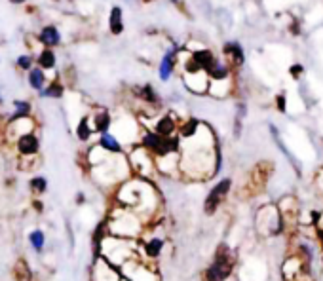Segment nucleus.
Segmentation results:
<instances>
[{
  "mask_svg": "<svg viewBox=\"0 0 323 281\" xmlns=\"http://www.w3.org/2000/svg\"><path fill=\"white\" fill-rule=\"evenodd\" d=\"M95 247H97V257L107 260L108 264H112L114 268L124 266L128 260L135 259L139 255L135 239L118 238V236H110V234H107Z\"/></svg>",
  "mask_w": 323,
  "mask_h": 281,
  "instance_id": "obj_1",
  "label": "nucleus"
},
{
  "mask_svg": "<svg viewBox=\"0 0 323 281\" xmlns=\"http://www.w3.org/2000/svg\"><path fill=\"white\" fill-rule=\"evenodd\" d=\"M234 268V257L230 253L228 247H219V251L215 255V260L211 262V266L205 270L203 279L205 281H224L232 274Z\"/></svg>",
  "mask_w": 323,
  "mask_h": 281,
  "instance_id": "obj_2",
  "label": "nucleus"
},
{
  "mask_svg": "<svg viewBox=\"0 0 323 281\" xmlns=\"http://www.w3.org/2000/svg\"><path fill=\"white\" fill-rule=\"evenodd\" d=\"M120 272L126 281H160L158 272H154V268L149 266L146 260H143L139 255L120 266Z\"/></svg>",
  "mask_w": 323,
  "mask_h": 281,
  "instance_id": "obj_3",
  "label": "nucleus"
},
{
  "mask_svg": "<svg viewBox=\"0 0 323 281\" xmlns=\"http://www.w3.org/2000/svg\"><path fill=\"white\" fill-rule=\"evenodd\" d=\"M230 186H232V180L223 179L209 192L208 198H205V203H203V211H205L208 215H213V213L219 209V205H221V202L224 200V196L230 192Z\"/></svg>",
  "mask_w": 323,
  "mask_h": 281,
  "instance_id": "obj_4",
  "label": "nucleus"
},
{
  "mask_svg": "<svg viewBox=\"0 0 323 281\" xmlns=\"http://www.w3.org/2000/svg\"><path fill=\"white\" fill-rule=\"evenodd\" d=\"M92 281H122V274L112 264H108L107 260L97 257L92 270Z\"/></svg>",
  "mask_w": 323,
  "mask_h": 281,
  "instance_id": "obj_5",
  "label": "nucleus"
},
{
  "mask_svg": "<svg viewBox=\"0 0 323 281\" xmlns=\"http://www.w3.org/2000/svg\"><path fill=\"white\" fill-rule=\"evenodd\" d=\"M15 148H17L21 158H33L40 150V139H38L35 131L27 133V135H21V137L15 139Z\"/></svg>",
  "mask_w": 323,
  "mask_h": 281,
  "instance_id": "obj_6",
  "label": "nucleus"
},
{
  "mask_svg": "<svg viewBox=\"0 0 323 281\" xmlns=\"http://www.w3.org/2000/svg\"><path fill=\"white\" fill-rule=\"evenodd\" d=\"M177 59H179V48H177V46H171V48L164 53V57H162L160 67H158V74L162 82H167V80L173 76V72H175V69L179 65Z\"/></svg>",
  "mask_w": 323,
  "mask_h": 281,
  "instance_id": "obj_7",
  "label": "nucleus"
},
{
  "mask_svg": "<svg viewBox=\"0 0 323 281\" xmlns=\"http://www.w3.org/2000/svg\"><path fill=\"white\" fill-rule=\"evenodd\" d=\"M183 82H185L188 91H192V93H205L209 87V78L203 71L183 74Z\"/></svg>",
  "mask_w": 323,
  "mask_h": 281,
  "instance_id": "obj_8",
  "label": "nucleus"
},
{
  "mask_svg": "<svg viewBox=\"0 0 323 281\" xmlns=\"http://www.w3.org/2000/svg\"><path fill=\"white\" fill-rule=\"evenodd\" d=\"M36 40L40 42L42 48L53 50V48H57L59 44H61V33H59V29L55 25L50 23V25H44L42 29H40V33L36 35Z\"/></svg>",
  "mask_w": 323,
  "mask_h": 281,
  "instance_id": "obj_9",
  "label": "nucleus"
},
{
  "mask_svg": "<svg viewBox=\"0 0 323 281\" xmlns=\"http://www.w3.org/2000/svg\"><path fill=\"white\" fill-rule=\"evenodd\" d=\"M177 130H179V122H177V118L175 114H165L162 116L158 122L152 126V131L160 135V137H171V135H177Z\"/></svg>",
  "mask_w": 323,
  "mask_h": 281,
  "instance_id": "obj_10",
  "label": "nucleus"
},
{
  "mask_svg": "<svg viewBox=\"0 0 323 281\" xmlns=\"http://www.w3.org/2000/svg\"><path fill=\"white\" fill-rule=\"evenodd\" d=\"M90 123H92V130L94 133H107L110 130V126H112V116L108 112L107 108H99V110H95L94 114L90 116Z\"/></svg>",
  "mask_w": 323,
  "mask_h": 281,
  "instance_id": "obj_11",
  "label": "nucleus"
},
{
  "mask_svg": "<svg viewBox=\"0 0 323 281\" xmlns=\"http://www.w3.org/2000/svg\"><path fill=\"white\" fill-rule=\"evenodd\" d=\"M190 59H192L194 63L200 67V71H203V72H208L211 67L215 65V61H217L215 53L211 50H208V48H200V50L190 51Z\"/></svg>",
  "mask_w": 323,
  "mask_h": 281,
  "instance_id": "obj_12",
  "label": "nucleus"
},
{
  "mask_svg": "<svg viewBox=\"0 0 323 281\" xmlns=\"http://www.w3.org/2000/svg\"><path fill=\"white\" fill-rule=\"evenodd\" d=\"M97 144H99L107 154H124V146H122V143H120V139L116 137V135H112L110 131L101 133Z\"/></svg>",
  "mask_w": 323,
  "mask_h": 281,
  "instance_id": "obj_13",
  "label": "nucleus"
},
{
  "mask_svg": "<svg viewBox=\"0 0 323 281\" xmlns=\"http://www.w3.org/2000/svg\"><path fill=\"white\" fill-rule=\"evenodd\" d=\"M124 10L120 6L110 8V14H108V30L110 35L120 36L124 33Z\"/></svg>",
  "mask_w": 323,
  "mask_h": 281,
  "instance_id": "obj_14",
  "label": "nucleus"
},
{
  "mask_svg": "<svg viewBox=\"0 0 323 281\" xmlns=\"http://www.w3.org/2000/svg\"><path fill=\"white\" fill-rule=\"evenodd\" d=\"M35 65L40 67L44 72L46 71H53L55 65H57V57H55V51L50 50V48H42L38 51V55L35 57Z\"/></svg>",
  "mask_w": 323,
  "mask_h": 281,
  "instance_id": "obj_15",
  "label": "nucleus"
},
{
  "mask_svg": "<svg viewBox=\"0 0 323 281\" xmlns=\"http://www.w3.org/2000/svg\"><path fill=\"white\" fill-rule=\"evenodd\" d=\"M135 91H137L135 95L143 103L151 105V107H160V95L151 84H144V86H141V87H135Z\"/></svg>",
  "mask_w": 323,
  "mask_h": 281,
  "instance_id": "obj_16",
  "label": "nucleus"
},
{
  "mask_svg": "<svg viewBox=\"0 0 323 281\" xmlns=\"http://www.w3.org/2000/svg\"><path fill=\"white\" fill-rule=\"evenodd\" d=\"M27 80H29V86L36 91H42L46 84H48V78H46V72L40 69V67H33L29 72H27Z\"/></svg>",
  "mask_w": 323,
  "mask_h": 281,
  "instance_id": "obj_17",
  "label": "nucleus"
},
{
  "mask_svg": "<svg viewBox=\"0 0 323 281\" xmlns=\"http://www.w3.org/2000/svg\"><path fill=\"white\" fill-rule=\"evenodd\" d=\"M201 122L200 120H196V118H188L187 122L179 123V130H177V133H179V139L181 141H187V139L194 137L196 135V131L200 130Z\"/></svg>",
  "mask_w": 323,
  "mask_h": 281,
  "instance_id": "obj_18",
  "label": "nucleus"
},
{
  "mask_svg": "<svg viewBox=\"0 0 323 281\" xmlns=\"http://www.w3.org/2000/svg\"><path fill=\"white\" fill-rule=\"evenodd\" d=\"M63 95H65V86L59 78L48 82L46 87L40 91V97H50V99H61Z\"/></svg>",
  "mask_w": 323,
  "mask_h": 281,
  "instance_id": "obj_19",
  "label": "nucleus"
},
{
  "mask_svg": "<svg viewBox=\"0 0 323 281\" xmlns=\"http://www.w3.org/2000/svg\"><path fill=\"white\" fill-rule=\"evenodd\" d=\"M143 249L149 259H158L162 249H164V239H160V238L146 239V241H143Z\"/></svg>",
  "mask_w": 323,
  "mask_h": 281,
  "instance_id": "obj_20",
  "label": "nucleus"
},
{
  "mask_svg": "<svg viewBox=\"0 0 323 281\" xmlns=\"http://www.w3.org/2000/svg\"><path fill=\"white\" fill-rule=\"evenodd\" d=\"M224 53L230 57L234 65H242L244 63V50L238 42H226L224 44Z\"/></svg>",
  "mask_w": 323,
  "mask_h": 281,
  "instance_id": "obj_21",
  "label": "nucleus"
},
{
  "mask_svg": "<svg viewBox=\"0 0 323 281\" xmlns=\"http://www.w3.org/2000/svg\"><path fill=\"white\" fill-rule=\"evenodd\" d=\"M94 135V130H92V123H90V116H84V118H80L78 126H76V139L82 141V143H86L90 141Z\"/></svg>",
  "mask_w": 323,
  "mask_h": 281,
  "instance_id": "obj_22",
  "label": "nucleus"
},
{
  "mask_svg": "<svg viewBox=\"0 0 323 281\" xmlns=\"http://www.w3.org/2000/svg\"><path fill=\"white\" fill-rule=\"evenodd\" d=\"M33 112V105L29 101H14V114L8 122H15V120H21V118H27Z\"/></svg>",
  "mask_w": 323,
  "mask_h": 281,
  "instance_id": "obj_23",
  "label": "nucleus"
},
{
  "mask_svg": "<svg viewBox=\"0 0 323 281\" xmlns=\"http://www.w3.org/2000/svg\"><path fill=\"white\" fill-rule=\"evenodd\" d=\"M14 274H15V281H33V272H31L29 264L23 259H19L15 262Z\"/></svg>",
  "mask_w": 323,
  "mask_h": 281,
  "instance_id": "obj_24",
  "label": "nucleus"
},
{
  "mask_svg": "<svg viewBox=\"0 0 323 281\" xmlns=\"http://www.w3.org/2000/svg\"><path fill=\"white\" fill-rule=\"evenodd\" d=\"M29 243L33 245V249L35 251H42L44 245H46V236H44V232L42 230H33L29 234Z\"/></svg>",
  "mask_w": 323,
  "mask_h": 281,
  "instance_id": "obj_25",
  "label": "nucleus"
},
{
  "mask_svg": "<svg viewBox=\"0 0 323 281\" xmlns=\"http://www.w3.org/2000/svg\"><path fill=\"white\" fill-rule=\"evenodd\" d=\"M29 188L33 194H38L42 196L46 190H48V180L44 179V177H33L29 182Z\"/></svg>",
  "mask_w": 323,
  "mask_h": 281,
  "instance_id": "obj_26",
  "label": "nucleus"
},
{
  "mask_svg": "<svg viewBox=\"0 0 323 281\" xmlns=\"http://www.w3.org/2000/svg\"><path fill=\"white\" fill-rule=\"evenodd\" d=\"M15 65H17L19 71L29 72L31 69L35 67V55H31V53H23V55H19V57L15 59Z\"/></svg>",
  "mask_w": 323,
  "mask_h": 281,
  "instance_id": "obj_27",
  "label": "nucleus"
},
{
  "mask_svg": "<svg viewBox=\"0 0 323 281\" xmlns=\"http://www.w3.org/2000/svg\"><path fill=\"white\" fill-rule=\"evenodd\" d=\"M33 207H35L38 213H42V203L38 202V200H33Z\"/></svg>",
  "mask_w": 323,
  "mask_h": 281,
  "instance_id": "obj_28",
  "label": "nucleus"
},
{
  "mask_svg": "<svg viewBox=\"0 0 323 281\" xmlns=\"http://www.w3.org/2000/svg\"><path fill=\"white\" fill-rule=\"evenodd\" d=\"M278 107H280V110H285V99L283 97H278Z\"/></svg>",
  "mask_w": 323,
  "mask_h": 281,
  "instance_id": "obj_29",
  "label": "nucleus"
},
{
  "mask_svg": "<svg viewBox=\"0 0 323 281\" xmlns=\"http://www.w3.org/2000/svg\"><path fill=\"white\" fill-rule=\"evenodd\" d=\"M10 4H15V6H23V4H27V0H8Z\"/></svg>",
  "mask_w": 323,
  "mask_h": 281,
  "instance_id": "obj_30",
  "label": "nucleus"
},
{
  "mask_svg": "<svg viewBox=\"0 0 323 281\" xmlns=\"http://www.w3.org/2000/svg\"><path fill=\"white\" fill-rule=\"evenodd\" d=\"M291 72H293V76H299V74L302 72V67H293V69H291Z\"/></svg>",
  "mask_w": 323,
  "mask_h": 281,
  "instance_id": "obj_31",
  "label": "nucleus"
},
{
  "mask_svg": "<svg viewBox=\"0 0 323 281\" xmlns=\"http://www.w3.org/2000/svg\"><path fill=\"white\" fill-rule=\"evenodd\" d=\"M84 202H86V200H84V194H82V192H80V194H76V203H80V205H82Z\"/></svg>",
  "mask_w": 323,
  "mask_h": 281,
  "instance_id": "obj_32",
  "label": "nucleus"
},
{
  "mask_svg": "<svg viewBox=\"0 0 323 281\" xmlns=\"http://www.w3.org/2000/svg\"><path fill=\"white\" fill-rule=\"evenodd\" d=\"M312 221L317 223V221H319V213H312Z\"/></svg>",
  "mask_w": 323,
  "mask_h": 281,
  "instance_id": "obj_33",
  "label": "nucleus"
}]
</instances>
